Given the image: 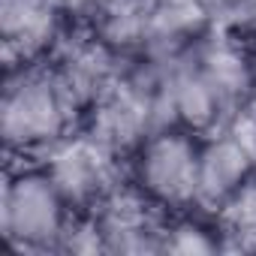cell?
Returning <instances> with one entry per match:
<instances>
[{"mask_svg":"<svg viewBox=\"0 0 256 256\" xmlns=\"http://www.w3.org/2000/svg\"><path fill=\"white\" fill-rule=\"evenodd\" d=\"M82 106L48 58L4 66L0 139L10 160H36L82 126Z\"/></svg>","mask_w":256,"mask_h":256,"instance_id":"cell-1","label":"cell"},{"mask_svg":"<svg viewBox=\"0 0 256 256\" xmlns=\"http://www.w3.org/2000/svg\"><path fill=\"white\" fill-rule=\"evenodd\" d=\"M72 214L42 160H10L0 187V238L12 253H60Z\"/></svg>","mask_w":256,"mask_h":256,"instance_id":"cell-2","label":"cell"},{"mask_svg":"<svg viewBox=\"0 0 256 256\" xmlns=\"http://www.w3.org/2000/svg\"><path fill=\"white\" fill-rule=\"evenodd\" d=\"M163 124L166 112L160 96V72L148 54L126 60L118 78L88 106L82 120L90 136L124 160H130V154Z\"/></svg>","mask_w":256,"mask_h":256,"instance_id":"cell-3","label":"cell"},{"mask_svg":"<svg viewBox=\"0 0 256 256\" xmlns=\"http://www.w3.org/2000/svg\"><path fill=\"white\" fill-rule=\"evenodd\" d=\"M199 133L163 124L130 154L126 178L166 214L199 211Z\"/></svg>","mask_w":256,"mask_h":256,"instance_id":"cell-4","label":"cell"},{"mask_svg":"<svg viewBox=\"0 0 256 256\" xmlns=\"http://www.w3.org/2000/svg\"><path fill=\"white\" fill-rule=\"evenodd\" d=\"M36 160L46 163L72 211L96 208V202L126 178V160L106 148L84 126H78L76 133H70Z\"/></svg>","mask_w":256,"mask_h":256,"instance_id":"cell-5","label":"cell"},{"mask_svg":"<svg viewBox=\"0 0 256 256\" xmlns=\"http://www.w3.org/2000/svg\"><path fill=\"white\" fill-rule=\"evenodd\" d=\"M108 256H160L166 211L157 208L130 178L112 187L90 208Z\"/></svg>","mask_w":256,"mask_h":256,"instance_id":"cell-6","label":"cell"},{"mask_svg":"<svg viewBox=\"0 0 256 256\" xmlns=\"http://www.w3.org/2000/svg\"><path fill=\"white\" fill-rule=\"evenodd\" d=\"M70 30L60 0H0V54L4 66L42 60Z\"/></svg>","mask_w":256,"mask_h":256,"instance_id":"cell-7","label":"cell"},{"mask_svg":"<svg viewBox=\"0 0 256 256\" xmlns=\"http://www.w3.org/2000/svg\"><path fill=\"white\" fill-rule=\"evenodd\" d=\"M48 60L54 64V70L66 82V88L78 100L82 112H88V106L118 78V72L124 70V64L130 60V58L118 54L88 24H70V30L54 46V52L48 54Z\"/></svg>","mask_w":256,"mask_h":256,"instance_id":"cell-8","label":"cell"},{"mask_svg":"<svg viewBox=\"0 0 256 256\" xmlns=\"http://www.w3.org/2000/svg\"><path fill=\"white\" fill-rule=\"evenodd\" d=\"M250 175H256V163L247 148L226 130L202 136L199 151V211L214 214Z\"/></svg>","mask_w":256,"mask_h":256,"instance_id":"cell-9","label":"cell"},{"mask_svg":"<svg viewBox=\"0 0 256 256\" xmlns=\"http://www.w3.org/2000/svg\"><path fill=\"white\" fill-rule=\"evenodd\" d=\"M160 24V0H102L88 28L124 58L151 52Z\"/></svg>","mask_w":256,"mask_h":256,"instance_id":"cell-10","label":"cell"},{"mask_svg":"<svg viewBox=\"0 0 256 256\" xmlns=\"http://www.w3.org/2000/svg\"><path fill=\"white\" fill-rule=\"evenodd\" d=\"M214 253H223V238L211 214L181 211L166 217L160 256H214Z\"/></svg>","mask_w":256,"mask_h":256,"instance_id":"cell-11","label":"cell"},{"mask_svg":"<svg viewBox=\"0 0 256 256\" xmlns=\"http://www.w3.org/2000/svg\"><path fill=\"white\" fill-rule=\"evenodd\" d=\"M223 253H256V175H250L214 214Z\"/></svg>","mask_w":256,"mask_h":256,"instance_id":"cell-12","label":"cell"},{"mask_svg":"<svg viewBox=\"0 0 256 256\" xmlns=\"http://www.w3.org/2000/svg\"><path fill=\"white\" fill-rule=\"evenodd\" d=\"M214 22L256 36V0H211Z\"/></svg>","mask_w":256,"mask_h":256,"instance_id":"cell-13","label":"cell"},{"mask_svg":"<svg viewBox=\"0 0 256 256\" xmlns=\"http://www.w3.org/2000/svg\"><path fill=\"white\" fill-rule=\"evenodd\" d=\"M100 4H102V0H60V6L66 12L70 24H88Z\"/></svg>","mask_w":256,"mask_h":256,"instance_id":"cell-14","label":"cell"}]
</instances>
